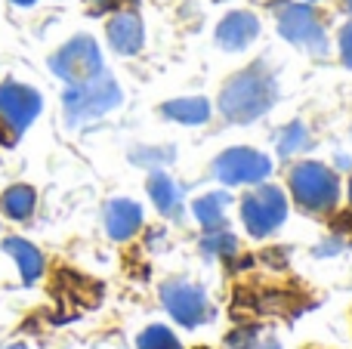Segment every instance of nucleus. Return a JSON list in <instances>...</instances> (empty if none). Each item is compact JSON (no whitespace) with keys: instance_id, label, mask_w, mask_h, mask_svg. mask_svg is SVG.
<instances>
[{"instance_id":"nucleus-29","label":"nucleus","mask_w":352,"mask_h":349,"mask_svg":"<svg viewBox=\"0 0 352 349\" xmlns=\"http://www.w3.org/2000/svg\"><path fill=\"white\" fill-rule=\"evenodd\" d=\"M309 3H312V0H309Z\"/></svg>"},{"instance_id":"nucleus-4","label":"nucleus","mask_w":352,"mask_h":349,"mask_svg":"<svg viewBox=\"0 0 352 349\" xmlns=\"http://www.w3.org/2000/svg\"><path fill=\"white\" fill-rule=\"evenodd\" d=\"M275 19H278V34L287 43L309 56H328V31L322 25V16L309 3H285L275 12Z\"/></svg>"},{"instance_id":"nucleus-24","label":"nucleus","mask_w":352,"mask_h":349,"mask_svg":"<svg viewBox=\"0 0 352 349\" xmlns=\"http://www.w3.org/2000/svg\"><path fill=\"white\" fill-rule=\"evenodd\" d=\"M10 3H16V6H34L37 0H10Z\"/></svg>"},{"instance_id":"nucleus-27","label":"nucleus","mask_w":352,"mask_h":349,"mask_svg":"<svg viewBox=\"0 0 352 349\" xmlns=\"http://www.w3.org/2000/svg\"><path fill=\"white\" fill-rule=\"evenodd\" d=\"M343 10H346V12H352V0H343Z\"/></svg>"},{"instance_id":"nucleus-12","label":"nucleus","mask_w":352,"mask_h":349,"mask_svg":"<svg viewBox=\"0 0 352 349\" xmlns=\"http://www.w3.org/2000/svg\"><path fill=\"white\" fill-rule=\"evenodd\" d=\"M102 220L111 241H127L142 229V207L130 198H115L102 207Z\"/></svg>"},{"instance_id":"nucleus-11","label":"nucleus","mask_w":352,"mask_h":349,"mask_svg":"<svg viewBox=\"0 0 352 349\" xmlns=\"http://www.w3.org/2000/svg\"><path fill=\"white\" fill-rule=\"evenodd\" d=\"M260 37V19L250 10H235L217 25V43L226 53H238L248 49L250 43Z\"/></svg>"},{"instance_id":"nucleus-22","label":"nucleus","mask_w":352,"mask_h":349,"mask_svg":"<svg viewBox=\"0 0 352 349\" xmlns=\"http://www.w3.org/2000/svg\"><path fill=\"white\" fill-rule=\"evenodd\" d=\"M337 43H340V59L343 65L352 68V22H346L340 28V37H337Z\"/></svg>"},{"instance_id":"nucleus-9","label":"nucleus","mask_w":352,"mask_h":349,"mask_svg":"<svg viewBox=\"0 0 352 349\" xmlns=\"http://www.w3.org/2000/svg\"><path fill=\"white\" fill-rule=\"evenodd\" d=\"M272 173V161L269 155L256 152L248 146L226 148L223 155H217L213 161V177L226 185H256Z\"/></svg>"},{"instance_id":"nucleus-18","label":"nucleus","mask_w":352,"mask_h":349,"mask_svg":"<svg viewBox=\"0 0 352 349\" xmlns=\"http://www.w3.org/2000/svg\"><path fill=\"white\" fill-rule=\"evenodd\" d=\"M306 146H309V127H306L303 121H291L278 133V139H275V148H278L281 158H294V155L303 152Z\"/></svg>"},{"instance_id":"nucleus-20","label":"nucleus","mask_w":352,"mask_h":349,"mask_svg":"<svg viewBox=\"0 0 352 349\" xmlns=\"http://www.w3.org/2000/svg\"><path fill=\"white\" fill-rule=\"evenodd\" d=\"M136 349H182L179 337L164 325H148L146 331L136 337Z\"/></svg>"},{"instance_id":"nucleus-17","label":"nucleus","mask_w":352,"mask_h":349,"mask_svg":"<svg viewBox=\"0 0 352 349\" xmlns=\"http://www.w3.org/2000/svg\"><path fill=\"white\" fill-rule=\"evenodd\" d=\"M37 207V192L25 183H16L0 195V214L6 220H16V223H25Z\"/></svg>"},{"instance_id":"nucleus-21","label":"nucleus","mask_w":352,"mask_h":349,"mask_svg":"<svg viewBox=\"0 0 352 349\" xmlns=\"http://www.w3.org/2000/svg\"><path fill=\"white\" fill-rule=\"evenodd\" d=\"M201 254L204 257H232V254H238V238L223 232V229H213L201 241Z\"/></svg>"},{"instance_id":"nucleus-8","label":"nucleus","mask_w":352,"mask_h":349,"mask_svg":"<svg viewBox=\"0 0 352 349\" xmlns=\"http://www.w3.org/2000/svg\"><path fill=\"white\" fill-rule=\"evenodd\" d=\"M161 303L173 315V322L186 328H201L217 319V309H213L210 297L204 294V288L186 282V278H170L161 284Z\"/></svg>"},{"instance_id":"nucleus-23","label":"nucleus","mask_w":352,"mask_h":349,"mask_svg":"<svg viewBox=\"0 0 352 349\" xmlns=\"http://www.w3.org/2000/svg\"><path fill=\"white\" fill-rule=\"evenodd\" d=\"M238 349H281L278 340H241Z\"/></svg>"},{"instance_id":"nucleus-28","label":"nucleus","mask_w":352,"mask_h":349,"mask_svg":"<svg viewBox=\"0 0 352 349\" xmlns=\"http://www.w3.org/2000/svg\"><path fill=\"white\" fill-rule=\"evenodd\" d=\"M349 201H352V179H349Z\"/></svg>"},{"instance_id":"nucleus-16","label":"nucleus","mask_w":352,"mask_h":349,"mask_svg":"<svg viewBox=\"0 0 352 349\" xmlns=\"http://www.w3.org/2000/svg\"><path fill=\"white\" fill-rule=\"evenodd\" d=\"M229 192H207V195L195 198L192 214L195 220L201 223L204 232H213V229H226V207H229Z\"/></svg>"},{"instance_id":"nucleus-26","label":"nucleus","mask_w":352,"mask_h":349,"mask_svg":"<svg viewBox=\"0 0 352 349\" xmlns=\"http://www.w3.org/2000/svg\"><path fill=\"white\" fill-rule=\"evenodd\" d=\"M87 3H93V6H102V3H109V0H87Z\"/></svg>"},{"instance_id":"nucleus-2","label":"nucleus","mask_w":352,"mask_h":349,"mask_svg":"<svg viewBox=\"0 0 352 349\" xmlns=\"http://www.w3.org/2000/svg\"><path fill=\"white\" fill-rule=\"evenodd\" d=\"M121 102H124L121 84L109 71H99L96 78L84 80V84H68V90L62 93V109H65L68 127L96 121V117L109 115L111 109H118Z\"/></svg>"},{"instance_id":"nucleus-6","label":"nucleus","mask_w":352,"mask_h":349,"mask_svg":"<svg viewBox=\"0 0 352 349\" xmlns=\"http://www.w3.org/2000/svg\"><path fill=\"white\" fill-rule=\"evenodd\" d=\"M50 71L62 78L65 84H84V80L96 78L105 71L102 65V49L90 34H74L68 43H62L53 56H50Z\"/></svg>"},{"instance_id":"nucleus-13","label":"nucleus","mask_w":352,"mask_h":349,"mask_svg":"<svg viewBox=\"0 0 352 349\" xmlns=\"http://www.w3.org/2000/svg\"><path fill=\"white\" fill-rule=\"evenodd\" d=\"M0 247H3V251L12 257V263L19 266V275H22L25 284H34L37 278L43 275V266H47L43 263V254L37 251L31 241L19 238V235H10V238L0 241Z\"/></svg>"},{"instance_id":"nucleus-25","label":"nucleus","mask_w":352,"mask_h":349,"mask_svg":"<svg viewBox=\"0 0 352 349\" xmlns=\"http://www.w3.org/2000/svg\"><path fill=\"white\" fill-rule=\"evenodd\" d=\"M3 349H28L25 344H10V346H3Z\"/></svg>"},{"instance_id":"nucleus-14","label":"nucleus","mask_w":352,"mask_h":349,"mask_svg":"<svg viewBox=\"0 0 352 349\" xmlns=\"http://www.w3.org/2000/svg\"><path fill=\"white\" fill-rule=\"evenodd\" d=\"M161 115L173 124H186V127H201L210 117V102L204 96H179L161 105Z\"/></svg>"},{"instance_id":"nucleus-19","label":"nucleus","mask_w":352,"mask_h":349,"mask_svg":"<svg viewBox=\"0 0 352 349\" xmlns=\"http://www.w3.org/2000/svg\"><path fill=\"white\" fill-rule=\"evenodd\" d=\"M176 158V148L173 146H136L133 152H130V161H133L136 167H148V170H155V167H167L170 161Z\"/></svg>"},{"instance_id":"nucleus-10","label":"nucleus","mask_w":352,"mask_h":349,"mask_svg":"<svg viewBox=\"0 0 352 349\" xmlns=\"http://www.w3.org/2000/svg\"><path fill=\"white\" fill-rule=\"evenodd\" d=\"M105 37H109L111 49L121 56H136L146 43V28H142L140 12L133 10H121L105 22Z\"/></svg>"},{"instance_id":"nucleus-1","label":"nucleus","mask_w":352,"mask_h":349,"mask_svg":"<svg viewBox=\"0 0 352 349\" xmlns=\"http://www.w3.org/2000/svg\"><path fill=\"white\" fill-rule=\"evenodd\" d=\"M278 102V80L266 62H254L232 74L219 90V111L229 124H254Z\"/></svg>"},{"instance_id":"nucleus-5","label":"nucleus","mask_w":352,"mask_h":349,"mask_svg":"<svg viewBox=\"0 0 352 349\" xmlns=\"http://www.w3.org/2000/svg\"><path fill=\"white\" fill-rule=\"evenodd\" d=\"M41 109H43V99L34 87L12 78H6L0 84V127L6 130V146H12L37 121Z\"/></svg>"},{"instance_id":"nucleus-3","label":"nucleus","mask_w":352,"mask_h":349,"mask_svg":"<svg viewBox=\"0 0 352 349\" xmlns=\"http://www.w3.org/2000/svg\"><path fill=\"white\" fill-rule=\"evenodd\" d=\"M287 185H291L294 201L303 210H309V214H328L340 201V179L322 161L297 164L291 170V177H287Z\"/></svg>"},{"instance_id":"nucleus-7","label":"nucleus","mask_w":352,"mask_h":349,"mask_svg":"<svg viewBox=\"0 0 352 349\" xmlns=\"http://www.w3.org/2000/svg\"><path fill=\"white\" fill-rule=\"evenodd\" d=\"M287 220V195L278 185H260L241 198V223L254 238L272 235Z\"/></svg>"},{"instance_id":"nucleus-15","label":"nucleus","mask_w":352,"mask_h":349,"mask_svg":"<svg viewBox=\"0 0 352 349\" xmlns=\"http://www.w3.org/2000/svg\"><path fill=\"white\" fill-rule=\"evenodd\" d=\"M148 198L155 201L161 216H179L182 210V192L176 189V183L170 179V173H164L161 167H155L148 173Z\"/></svg>"}]
</instances>
